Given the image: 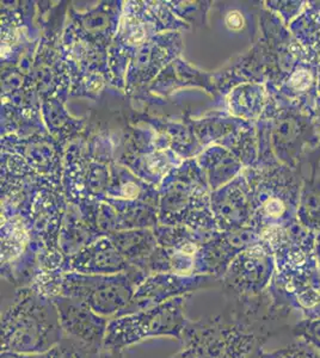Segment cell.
Returning a JSON list of instances; mask_svg holds the SVG:
<instances>
[{
  "label": "cell",
  "mask_w": 320,
  "mask_h": 358,
  "mask_svg": "<svg viewBox=\"0 0 320 358\" xmlns=\"http://www.w3.org/2000/svg\"><path fill=\"white\" fill-rule=\"evenodd\" d=\"M275 273V257L264 241L247 248L232 262L223 277L225 296L242 300L267 292Z\"/></svg>",
  "instance_id": "cell-7"
},
{
  "label": "cell",
  "mask_w": 320,
  "mask_h": 358,
  "mask_svg": "<svg viewBox=\"0 0 320 358\" xmlns=\"http://www.w3.org/2000/svg\"><path fill=\"white\" fill-rule=\"evenodd\" d=\"M225 23H226L227 28L232 31H240L245 27V18L239 11L235 10V11L227 13Z\"/></svg>",
  "instance_id": "cell-21"
},
{
  "label": "cell",
  "mask_w": 320,
  "mask_h": 358,
  "mask_svg": "<svg viewBox=\"0 0 320 358\" xmlns=\"http://www.w3.org/2000/svg\"><path fill=\"white\" fill-rule=\"evenodd\" d=\"M181 342L194 358H247L267 343L226 312L189 322Z\"/></svg>",
  "instance_id": "cell-5"
},
{
  "label": "cell",
  "mask_w": 320,
  "mask_h": 358,
  "mask_svg": "<svg viewBox=\"0 0 320 358\" xmlns=\"http://www.w3.org/2000/svg\"><path fill=\"white\" fill-rule=\"evenodd\" d=\"M316 258L318 263V268L320 273V232L316 233Z\"/></svg>",
  "instance_id": "cell-26"
},
{
  "label": "cell",
  "mask_w": 320,
  "mask_h": 358,
  "mask_svg": "<svg viewBox=\"0 0 320 358\" xmlns=\"http://www.w3.org/2000/svg\"><path fill=\"white\" fill-rule=\"evenodd\" d=\"M267 101V87L263 84L255 83L237 90L233 104L240 116L247 120H257L263 115Z\"/></svg>",
  "instance_id": "cell-15"
},
{
  "label": "cell",
  "mask_w": 320,
  "mask_h": 358,
  "mask_svg": "<svg viewBox=\"0 0 320 358\" xmlns=\"http://www.w3.org/2000/svg\"><path fill=\"white\" fill-rule=\"evenodd\" d=\"M316 80H318V91H319L320 94V62L316 66Z\"/></svg>",
  "instance_id": "cell-28"
},
{
  "label": "cell",
  "mask_w": 320,
  "mask_h": 358,
  "mask_svg": "<svg viewBox=\"0 0 320 358\" xmlns=\"http://www.w3.org/2000/svg\"><path fill=\"white\" fill-rule=\"evenodd\" d=\"M265 87L267 106L258 120L257 166L282 164L302 173L308 157L320 146L314 113L289 102L275 89Z\"/></svg>",
  "instance_id": "cell-1"
},
{
  "label": "cell",
  "mask_w": 320,
  "mask_h": 358,
  "mask_svg": "<svg viewBox=\"0 0 320 358\" xmlns=\"http://www.w3.org/2000/svg\"><path fill=\"white\" fill-rule=\"evenodd\" d=\"M53 301L64 336L78 343L92 356L99 354L104 346L109 319L74 297L57 296Z\"/></svg>",
  "instance_id": "cell-10"
},
{
  "label": "cell",
  "mask_w": 320,
  "mask_h": 358,
  "mask_svg": "<svg viewBox=\"0 0 320 358\" xmlns=\"http://www.w3.org/2000/svg\"><path fill=\"white\" fill-rule=\"evenodd\" d=\"M92 358H125L123 351L103 350L99 354L95 355Z\"/></svg>",
  "instance_id": "cell-23"
},
{
  "label": "cell",
  "mask_w": 320,
  "mask_h": 358,
  "mask_svg": "<svg viewBox=\"0 0 320 358\" xmlns=\"http://www.w3.org/2000/svg\"><path fill=\"white\" fill-rule=\"evenodd\" d=\"M307 54L309 62H320V1H306L300 16L288 27Z\"/></svg>",
  "instance_id": "cell-13"
},
{
  "label": "cell",
  "mask_w": 320,
  "mask_h": 358,
  "mask_svg": "<svg viewBox=\"0 0 320 358\" xmlns=\"http://www.w3.org/2000/svg\"><path fill=\"white\" fill-rule=\"evenodd\" d=\"M316 66L309 60H304L289 74L279 87L275 89L281 96L287 98L305 110L314 113L316 99L319 97L318 80H316ZM270 87V86H267Z\"/></svg>",
  "instance_id": "cell-11"
},
{
  "label": "cell",
  "mask_w": 320,
  "mask_h": 358,
  "mask_svg": "<svg viewBox=\"0 0 320 358\" xmlns=\"http://www.w3.org/2000/svg\"><path fill=\"white\" fill-rule=\"evenodd\" d=\"M223 283L221 280L209 275H177V273H155L147 276L134 294L133 300L125 314L147 310L162 305L177 297L189 296L201 289L214 288Z\"/></svg>",
  "instance_id": "cell-9"
},
{
  "label": "cell",
  "mask_w": 320,
  "mask_h": 358,
  "mask_svg": "<svg viewBox=\"0 0 320 358\" xmlns=\"http://www.w3.org/2000/svg\"><path fill=\"white\" fill-rule=\"evenodd\" d=\"M265 6L267 11L274 13L284 22V25L292 24L300 13L304 11L306 1L304 0H276V1H267Z\"/></svg>",
  "instance_id": "cell-16"
},
{
  "label": "cell",
  "mask_w": 320,
  "mask_h": 358,
  "mask_svg": "<svg viewBox=\"0 0 320 358\" xmlns=\"http://www.w3.org/2000/svg\"><path fill=\"white\" fill-rule=\"evenodd\" d=\"M291 334L311 344L320 356V319H302L292 325Z\"/></svg>",
  "instance_id": "cell-18"
},
{
  "label": "cell",
  "mask_w": 320,
  "mask_h": 358,
  "mask_svg": "<svg viewBox=\"0 0 320 358\" xmlns=\"http://www.w3.org/2000/svg\"><path fill=\"white\" fill-rule=\"evenodd\" d=\"M146 277L144 271L138 270L115 275L62 273L60 296L81 300L102 317L113 319L125 313Z\"/></svg>",
  "instance_id": "cell-6"
},
{
  "label": "cell",
  "mask_w": 320,
  "mask_h": 358,
  "mask_svg": "<svg viewBox=\"0 0 320 358\" xmlns=\"http://www.w3.org/2000/svg\"><path fill=\"white\" fill-rule=\"evenodd\" d=\"M272 352L274 358H320L316 349L302 339L291 343L282 349H277Z\"/></svg>",
  "instance_id": "cell-19"
},
{
  "label": "cell",
  "mask_w": 320,
  "mask_h": 358,
  "mask_svg": "<svg viewBox=\"0 0 320 358\" xmlns=\"http://www.w3.org/2000/svg\"><path fill=\"white\" fill-rule=\"evenodd\" d=\"M263 346L260 345L256 348L255 350L252 351L247 358H274V352L264 350Z\"/></svg>",
  "instance_id": "cell-22"
},
{
  "label": "cell",
  "mask_w": 320,
  "mask_h": 358,
  "mask_svg": "<svg viewBox=\"0 0 320 358\" xmlns=\"http://www.w3.org/2000/svg\"><path fill=\"white\" fill-rule=\"evenodd\" d=\"M262 27L264 41L260 49L267 69L265 86L279 87L296 66L309 59L287 25L276 15L267 11Z\"/></svg>",
  "instance_id": "cell-8"
},
{
  "label": "cell",
  "mask_w": 320,
  "mask_h": 358,
  "mask_svg": "<svg viewBox=\"0 0 320 358\" xmlns=\"http://www.w3.org/2000/svg\"><path fill=\"white\" fill-rule=\"evenodd\" d=\"M302 184V173L282 164L256 166L249 187L252 226L264 231L296 222Z\"/></svg>",
  "instance_id": "cell-3"
},
{
  "label": "cell",
  "mask_w": 320,
  "mask_h": 358,
  "mask_svg": "<svg viewBox=\"0 0 320 358\" xmlns=\"http://www.w3.org/2000/svg\"><path fill=\"white\" fill-rule=\"evenodd\" d=\"M302 319H320V300L318 305L309 313L306 314Z\"/></svg>",
  "instance_id": "cell-25"
},
{
  "label": "cell",
  "mask_w": 320,
  "mask_h": 358,
  "mask_svg": "<svg viewBox=\"0 0 320 358\" xmlns=\"http://www.w3.org/2000/svg\"><path fill=\"white\" fill-rule=\"evenodd\" d=\"M128 265L109 243L95 245L81 253L71 265L74 273L85 275H115L127 271Z\"/></svg>",
  "instance_id": "cell-12"
},
{
  "label": "cell",
  "mask_w": 320,
  "mask_h": 358,
  "mask_svg": "<svg viewBox=\"0 0 320 358\" xmlns=\"http://www.w3.org/2000/svg\"><path fill=\"white\" fill-rule=\"evenodd\" d=\"M94 356L85 350L83 346L72 339L62 338L57 345L52 348L50 350L46 351L43 354L35 355V358H92Z\"/></svg>",
  "instance_id": "cell-17"
},
{
  "label": "cell",
  "mask_w": 320,
  "mask_h": 358,
  "mask_svg": "<svg viewBox=\"0 0 320 358\" xmlns=\"http://www.w3.org/2000/svg\"><path fill=\"white\" fill-rule=\"evenodd\" d=\"M0 358H35V355L16 354V352H1Z\"/></svg>",
  "instance_id": "cell-24"
},
{
  "label": "cell",
  "mask_w": 320,
  "mask_h": 358,
  "mask_svg": "<svg viewBox=\"0 0 320 358\" xmlns=\"http://www.w3.org/2000/svg\"><path fill=\"white\" fill-rule=\"evenodd\" d=\"M64 338L52 299L32 287L20 288L1 314V352L39 355L50 350Z\"/></svg>",
  "instance_id": "cell-2"
},
{
  "label": "cell",
  "mask_w": 320,
  "mask_h": 358,
  "mask_svg": "<svg viewBox=\"0 0 320 358\" xmlns=\"http://www.w3.org/2000/svg\"><path fill=\"white\" fill-rule=\"evenodd\" d=\"M314 117H316V124H318V128H319L320 131V94L318 99H316V109H314ZM319 165L320 146L314 153H312V155L308 157L307 162L305 164L304 171H302L304 178L305 177H308V176L316 175L318 170H319Z\"/></svg>",
  "instance_id": "cell-20"
},
{
  "label": "cell",
  "mask_w": 320,
  "mask_h": 358,
  "mask_svg": "<svg viewBox=\"0 0 320 358\" xmlns=\"http://www.w3.org/2000/svg\"><path fill=\"white\" fill-rule=\"evenodd\" d=\"M170 358H194V356H193V355H191L190 352L187 350V349L182 348V350L179 351V352H177V354L174 355V356Z\"/></svg>",
  "instance_id": "cell-27"
},
{
  "label": "cell",
  "mask_w": 320,
  "mask_h": 358,
  "mask_svg": "<svg viewBox=\"0 0 320 358\" xmlns=\"http://www.w3.org/2000/svg\"><path fill=\"white\" fill-rule=\"evenodd\" d=\"M188 297L174 299L147 310L109 319L104 350L123 351L148 338H182L189 319L186 315Z\"/></svg>",
  "instance_id": "cell-4"
},
{
  "label": "cell",
  "mask_w": 320,
  "mask_h": 358,
  "mask_svg": "<svg viewBox=\"0 0 320 358\" xmlns=\"http://www.w3.org/2000/svg\"><path fill=\"white\" fill-rule=\"evenodd\" d=\"M298 220L309 231L320 232V165L316 176L304 178L298 208Z\"/></svg>",
  "instance_id": "cell-14"
}]
</instances>
